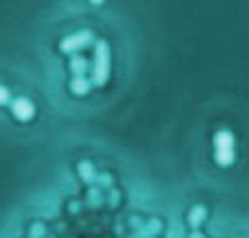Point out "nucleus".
<instances>
[{
    "mask_svg": "<svg viewBox=\"0 0 249 238\" xmlns=\"http://www.w3.org/2000/svg\"><path fill=\"white\" fill-rule=\"evenodd\" d=\"M90 42H92V33L90 31H81V33L68 35L66 39H61L59 48H61V52H74V51H79V48L88 46Z\"/></svg>",
    "mask_w": 249,
    "mask_h": 238,
    "instance_id": "nucleus-3",
    "label": "nucleus"
},
{
    "mask_svg": "<svg viewBox=\"0 0 249 238\" xmlns=\"http://www.w3.org/2000/svg\"><path fill=\"white\" fill-rule=\"evenodd\" d=\"M70 90L77 96H86L88 92H90V81H88L86 77H74L72 83H70Z\"/></svg>",
    "mask_w": 249,
    "mask_h": 238,
    "instance_id": "nucleus-5",
    "label": "nucleus"
},
{
    "mask_svg": "<svg viewBox=\"0 0 249 238\" xmlns=\"http://www.w3.org/2000/svg\"><path fill=\"white\" fill-rule=\"evenodd\" d=\"M109 46L105 42L96 44V55H94V72H92V81L94 85H105L109 79Z\"/></svg>",
    "mask_w": 249,
    "mask_h": 238,
    "instance_id": "nucleus-1",
    "label": "nucleus"
},
{
    "mask_svg": "<svg viewBox=\"0 0 249 238\" xmlns=\"http://www.w3.org/2000/svg\"><path fill=\"white\" fill-rule=\"evenodd\" d=\"M190 238H203V236L199 234V232H195V234H190Z\"/></svg>",
    "mask_w": 249,
    "mask_h": 238,
    "instance_id": "nucleus-10",
    "label": "nucleus"
},
{
    "mask_svg": "<svg viewBox=\"0 0 249 238\" xmlns=\"http://www.w3.org/2000/svg\"><path fill=\"white\" fill-rule=\"evenodd\" d=\"M9 99H11V94H9V90L4 85H0V105L9 103Z\"/></svg>",
    "mask_w": 249,
    "mask_h": 238,
    "instance_id": "nucleus-9",
    "label": "nucleus"
},
{
    "mask_svg": "<svg viewBox=\"0 0 249 238\" xmlns=\"http://www.w3.org/2000/svg\"><path fill=\"white\" fill-rule=\"evenodd\" d=\"M70 70L74 72V77H83L88 70V61L83 59V57H74V59L70 61Z\"/></svg>",
    "mask_w": 249,
    "mask_h": 238,
    "instance_id": "nucleus-7",
    "label": "nucleus"
},
{
    "mask_svg": "<svg viewBox=\"0 0 249 238\" xmlns=\"http://www.w3.org/2000/svg\"><path fill=\"white\" fill-rule=\"evenodd\" d=\"M214 157L221 166H230L236 157V151H234V136L230 131H219L214 136Z\"/></svg>",
    "mask_w": 249,
    "mask_h": 238,
    "instance_id": "nucleus-2",
    "label": "nucleus"
},
{
    "mask_svg": "<svg viewBox=\"0 0 249 238\" xmlns=\"http://www.w3.org/2000/svg\"><path fill=\"white\" fill-rule=\"evenodd\" d=\"M92 4H103V0H90Z\"/></svg>",
    "mask_w": 249,
    "mask_h": 238,
    "instance_id": "nucleus-11",
    "label": "nucleus"
},
{
    "mask_svg": "<svg viewBox=\"0 0 249 238\" xmlns=\"http://www.w3.org/2000/svg\"><path fill=\"white\" fill-rule=\"evenodd\" d=\"M203 221H206V208H203V205H195L188 212V223L193 227H199Z\"/></svg>",
    "mask_w": 249,
    "mask_h": 238,
    "instance_id": "nucleus-6",
    "label": "nucleus"
},
{
    "mask_svg": "<svg viewBox=\"0 0 249 238\" xmlns=\"http://www.w3.org/2000/svg\"><path fill=\"white\" fill-rule=\"evenodd\" d=\"M11 114L18 120L26 122L35 116V105L29 99H16V101H11Z\"/></svg>",
    "mask_w": 249,
    "mask_h": 238,
    "instance_id": "nucleus-4",
    "label": "nucleus"
},
{
    "mask_svg": "<svg viewBox=\"0 0 249 238\" xmlns=\"http://www.w3.org/2000/svg\"><path fill=\"white\" fill-rule=\"evenodd\" d=\"M79 175H81L86 182H92V179H94V169H92L90 162H81V164H79Z\"/></svg>",
    "mask_w": 249,
    "mask_h": 238,
    "instance_id": "nucleus-8",
    "label": "nucleus"
}]
</instances>
